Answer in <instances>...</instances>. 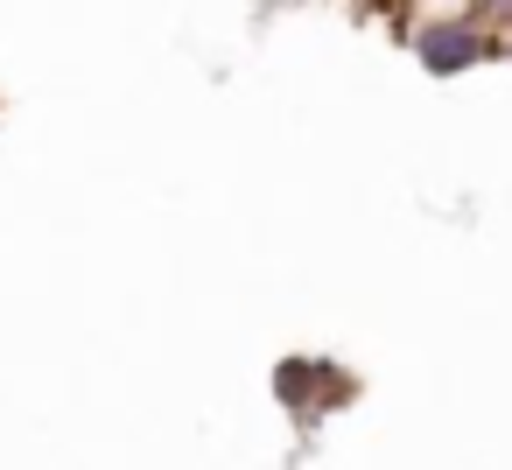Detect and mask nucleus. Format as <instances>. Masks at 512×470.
<instances>
[{
    "label": "nucleus",
    "instance_id": "3",
    "mask_svg": "<svg viewBox=\"0 0 512 470\" xmlns=\"http://www.w3.org/2000/svg\"><path fill=\"white\" fill-rule=\"evenodd\" d=\"M477 8H484V22H491V29H505V36H512V0H477Z\"/></svg>",
    "mask_w": 512,
    "mask_h": 470
},
{
    "label": "nucleus",
    "instance_id": "1",
    "mask_svg": "<svg viewBox=\"0 0 512 470\" xmlns=\"http://www.w3.org/2000/svg\"><path fill=\"white\" fill-rule=\"evenodd\" d=\"M498 50H505V29H491L484 8L477 15H435V22L414 29V64L428 78H463V71L491 64Z\"/></svg>",
    "mask_w": 512,
    "mask_h": 470
},
{
    "label": "nucleus",
    "instance_id": "2",
    "mask_svg": "<svg viewBox=\"0 0 512 470\" xmlns=\"http://www.w3.org/2000/svg\"><path fill=\"white\" fill-rule=\"evenodd\" d=\"M337 393H351V379H344L330 358H281V365H274V400H281L295 421H316V414L344 407Z\"/></svg>",
    "mask_w": 512,
    "mask_h": 470
}]
</instances>
